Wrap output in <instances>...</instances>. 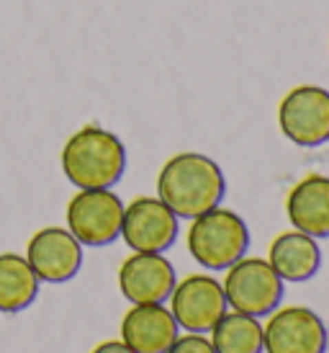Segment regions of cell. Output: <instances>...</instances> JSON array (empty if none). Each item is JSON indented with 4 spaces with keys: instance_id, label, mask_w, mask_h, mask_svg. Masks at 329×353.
<instances>
[{
    "instance_id": "cell-1",
    "label": "cell",
    "mask_w": 329,
    "mask_h": 353,
    "mask_svg": "<svg viewBox=\"0 0 329 353\" xmlns=\"http://www.w3.org/2000/svg\"><path fill=\"white\" fill-rule=\"evenodd\" d=\"M226 196V176L222 165L204 152H178L157 176V199L175 212L178 219L195 216L222 206Z\"/></svg>"
},
{
    "instance_id": "cell-2",
    "label": "cell",
    "mask_w": 329,
    "mask_h": 353,
    "mask_svg": "<svg viewBox=\"0 0 329 353\" xmlns=\"http://www.w3.org/2000/svg\"><path fill=\"white\" fill-rule=\"evenodd\" d=\"M62 173L78 188H114L126 173L124 142L103 127H83L62 148Z\"/></svg>"
},
{
    "instance_id": "cell-3",
    "label": "cell",
    "mask_w": 329,
    "mask_h": 353,
    "mask_svg": "<svg viewBox=\"0 0 329 353\" xmlns=\"http://www.w3.org/2000/svg\"><path fill=\"white\" fill-rule=\"evenodd\" d=\"M185 243H188L191 258L201 268L226 271L229 265L247 255L252 235L247 222L237 212L216 206L211 212L191 219Z\"/></svg>"
},
{
    "instance_id": "cell-4",
    "label": "cell",
    "mask_w": 329,
    "mask_h": 353,
    "mask_svg": "<svg viewBox=\"0 0 329 353\" xmlns=\"http://www.w3.org/2000/svg\"><path fill=\"white\" fill-rule=\"evenodd\" d=\"M222 286L229 310L252 314L257 320H265L268 314L275 312L286 296V281L273 271V265L265 258L252 255H244L226 268Z\"/></svg>"
},
{
    "instance_id": "cell-5",
    "label": "cell",
    "mask_w": 329,
    "mask_h": 353,
    "mask_svg": "<svg viewBox=\"0 0 329 353\" xmlns=\"http://www.w3.org/2000/svg\"><path fill=\"white\" fill-rule=\"evenodd\" d=\"M124 201L111 188H80L67 204V230L80 245L106 248L121 237Z\"/></svg>"
},
{
    "instance_id": "cell-6",
    "label": "cell",
    "mask_w": 329,
    "mask_h": 353,
    "mask_svg": "<svg viewBox=\"0 0 329 353\" xmlns=\"http://www.w3.org/2000/svg\"><path fill=\"white\" fill-rule=\"evenodd\" d=\"M278 127L296 148H321L329 142V90L296 85L278 103Z\"/></svg>"
},
{
    "instance_id": "cell-7",
    "label": "cell",
    "mask_w": 329,
    "mask_h": 353,
    "mask_svg": "<svg viewBox=\"0 0 329 353\" xmlns=\"http://www.w3.org/2000/svg\"><path fill=\"white\" fill-rule=\"evenodd\" d=\"M327 325L309 307H278L273 314H268V323L262 325L265 353H327Z\"/></svg>"
},
{
    "instance_id": "cell-8",
    "label": "cell",
    "mask_w": 329,
    "mask_h": 353,
    "mask_svg": "<svg viewBox=\"0 0 329 353\" xmlns=\"http://www.w3.org/2000/svg\"><path fill=\"white\" fill-rule=\"evenodd\" d=\"M167 302H170V312L180 330L201 335L211 333L213 325L229 310L222 281L209 274L185 276L183 281L175 284Z\"/></svg>"
},
{
    "instance_id": "cell-9",
    "label": "cell",
    "mask_w": 329,
    "mask_h": 353,
    "mask_svg": "<svg viewBox=\"0 0 329 353\" xmlns=\"http://www.w3.org/2000/svg\"><path fill=\"white\" fill-rule=\"evenodd\" d=\"M180 235V219L157 196H139L124 206L121 237L134 253H167Z\"/></svg>"
},
{
    "instance_id": "cell-10",
    "label": "cell",
    "mask_w": 329,
    "mask_h": 353,
    "mask_svg": "<svg viewBox=\"0 0 329 353\" xmlns=\"http://www.w3.org/2000/svg\"><path fill=\"white\" fill-rule=\"evenodd\" d=\"M178 284L164 253H134L118 268V289L129 304H164Z\"/></svg>"
},
{
    "instance_id": "cell-11",
    "label": "cell",
    "mask_w": 329,
    "mask_h": 353,
    "mask_svg": "<svg viewBox=\"0 0 329 353\" xmlns=\"http://www.w3.org/2000/svg\"><path fill=\"white\" fill-rule=\"evenodd\" d=\"M26 261L47 284H65L78 276L83 265V245L65 227H44L29 240Z\"/></svg>"
},
{
    "instance_id": "cell-12",
    "label": "cell",
    "mask_w": 329,
    "mask_h": 353,
    "mask_svg": "<svg viewBox=\"0 0 329 353\" xmlns=\"http://www.w3.org/2000/svg\"><path fill=\"white\" fill-rule=\"evenodd\" d=\"M180 327L164 304H131L121 320V341L134 353H167Z\"/></svg>"
},
{
    "instance_id": "cell-13",
    "label": "cell",
    "mask_w": 329,
    "mask_h": 353,
    "mask_svg": "<svg viewBox=\"0 0 329 353\" xmlns=\"http://www.w3.org/2000/svg\"><path fill=\"white\" fill-rule=\"evenodd\" d=\"M286 214L293 230L306 232L317 240L329 237V176L301 178L286 196Z\"/></svg>"
},
{
    "instance_id": "cell-14",
    "label": "cell",
    "mask_w": 329,
    "mask_h": 353,
    "mask_svg": "<svg viewBox=\"0 0 329 353\" xmlns=\"http://www.w3.org/2000/svg\"><path fill=\"white\" fill-rule=\"evenodd\" d=\"M268 263L286 284H306L321 268V248L317 237L290 230L270 243Z\"/></svg>"
},
{
    "instance_id": "cell-15",
    "label": "cell",
    "mask_w": 329,
    "mask_h": 353,
    "mask_svg": "<svg viewBox=\"0 0 329 353\" xmlns=\"http://www.w3.org/2000/svg\"><path fill=\"white\" fill-rule=\"evenodd\" d=\"M39 276L23 255L0 253V312H21L39 294Z\"/></svg>"
},
{
    "instance_id": "cell-16",
    "label": "cell",
    "mask_w": 329,
    "mask_h": 353,
    "mask_svg": "<svg viewBox=\"0 0 329 353\" xmlns=\"http://www.w3.org/2000/svg\"><path fill=\"white\" fill-rule=\"evenodd\" d=\"M211 345L216 353H265L262 351V320L252 314L226 310L211 327Z\"/></svg>"
},
{
    "instance_id": "cell-17",
    "label": "cell",
    "mask_w": 329,
    "mask_h": 353,
    "mask_svg": "<svg viewBox=\"0 0 329 353\" xmlns=\"http://www.w3.org/2000/svg\"><path fill=\"white\" fill-rule=\"evenodd\" d=\"M167 353H216L211 341L201 333H180Z\"/></svg>"
},
{
    "instance_id": "cell-18",
    "label": "cell",
    "mask_w": 329,
    "mask_h": 353,
    "mask_svg": "<svg viewBox=\"0 0 329 353\" xmlns=\"http://www.w3.org/2000/svg\"><path fill=\"white\" fill-rule=\"evenodd\" d=\"M93 353H134L124 341H103L100 345L93 348Z\"/></svg>"
}]
</instances>
